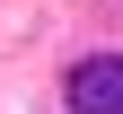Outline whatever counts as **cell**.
Returning <instances> with one entry per match:
<instances>
[{
	"instance_id": "cell-1",
	"label": "cell",
	"mask_w": 123,
	"mask_h": 114,
	"mask_svg": "<svg viewBox=\"0 0 123 114\" xmlns=\"http://www.w3.org/2000/svg\"><path fill=\"white\" fill-rule=\"evenodd\" d=\"M70 114H123V53H88L70 70Z\"/></svg>"
}]
</instances>
